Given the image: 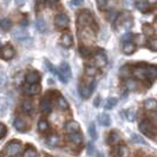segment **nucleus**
<instances>
[{"instance_id": "f257e3e1", "label": "nucleus", "mask_w": 157, "mask_h": 157, "mask_svg": "<svg viewBox=\"0 0 157 157\" xmlns=\"http://www.w3.org/2000/svg\"><path fill=\"white\" fill-rule=\"evenodd\" d=\"M21 150H23V145L17 141L10 142L7 145H6V154L10 157H17L21 154Z\"/></svg>"}, {"instance_id": "f03ea898", "label": "nucleus", "mask_w": 157, "mask_h": 157, "mask_svg": "<svg viewBox=\"0 0 157 157\" xmlns=\"http://www.w3.org/2000/svg\"><path fill=\"white\" fill-rule=\"evenodd\" d=\"M57 76L63 83H67L71 78V69L67 63H62L59 69L57 70Z\"/></svg>"}, {"instance_id": "7ed1b4c3", "label": "nucleus", "mask_w": 157, "mask_h": 157, "mask_svg": "<svg viewBox=\"0 0 157 157\" xmlns=\"http://www.w3.org/2000/svg\"><path fill=\"white\" fill-rule=\"evenodd\" d=\"M77 21H78L79 26H86L89 24L94 23V18L91 16V13L89 11H82L79 12L78 18H77Z\"/></svg>"}, {"instance_id": "20e7f679", "label": "nucleus", "mask_w": 157, "mask_h": 157, "mask_svg": "<svg viewBox=\"0 0 157 157\" xmlns=\"http://www.w3.org/2000/svg\"><path fill=\"white\" fill-rule=\"evenodd\" d=\"M140 130H141L143 134L145 135V136H149V137H152L154 140H155V128L150 124V122L148 121H143L140 123Z\"/></svg>"}, {"instance_id": "39448f33", "label": "nucleus", "mask_w": 157, "mask_h": 157, "mask_svg": "<svg viewBox=\"0 0 157 157\" xmlns=\"http://www.w3.org/2000/svg\"><path fill=\"white\" fill-rule=\"evenodd\" d=\"M14 55H16L14 48L11 46V45H6V46H4L0 50V57H1L2 59H5V60L12 59V58L14 57Z\"/></svg>"}, {"instance_id": "423d86ee", "label": "nucleus", "mask_w": 157, "mask_h": 157, "mask_svg": "<svg viewBox=\"0 0 157 157\" xmlns=\"http://www.w3.org/2000/svg\"><path fill=\"white\" fill-rule=\"evenodd\" d=\"M69 23H70L69 21V17L66 16L65 13H60V14H58L55 18V24L60 29H66L69 26Z\"/></svg>"}, {"instance_id": "0eeeda50", "label": "nucleus", "mask_w": 157, "mask_h": 157, "mask_svg": "<svg viewBox=\"0 0 157 157\" xmlns=\"http://www.w3.org/2000/svg\"><path fill=\"white\" fill-rule=\"evenodd\" d=\"M94 83H90L89 85H83L79 87V94L83 98H89L91 94L94 92Z\"/></svg>"}, {"instance_id": "6e6552de", "label": "nucleus", "mask_w": 157, "mask_h": 157, "mask_svg": "<svg viewBox=\"0 0 157 157\" xmlns=\"http://www.w3.org/2000/svg\"><path fill=\"white\" fill-rule=\"evenodd\" d=\"M106 56H105V53L103 52V51H98L96 55H94V63H96V65L98 66V67H103V66H105L106 65Z\"/></svg>"}, {"instance_id": "1a4fd4ad", "label": "nucleus", "mask_w": 157, "mask_h": 157, "mask_svg": "<svg viewBox=\"0 0 157 157\" xmlns=\"http://www.w3.org/2000/svg\"><path fill=\"white\" fill-rule=\"evenodd\" d=\"M40 79V75L37 71H30L27 75H26V83L33 85V84H38Z\"/></svg>"}, {"instance_id": "9d476101", "label": "nucleus", "mask_w": 157, "mask_h": 157, "mask_svg": "<svg viewBox=\"0 0 157 157\" xmlns=\"http://www.w3.org/2000/svg\"><path fill=\"white\" fill-rule=\"evenodd\" d=\"M79 129V123L76 121H69L66 124H65V130L69 132V134H78Z\"/></svg>"}, {"instance_id": "9b49d317", "label": "nucleus", "mask_w": 157, "mask_h": 157, "mask_svg": "<svg viewBox=\"0 0 157 157\" xmlns=\"http://www.w3.org/2000/svg\"><path fill=\"white\" fill-rule=\"evenodd\" d=\"M13 126L16 128V130L20 131V132L26 131V128H27L26 122H25L24 119H21V118H16V119H14V122H13Z\"/></svg>"}, {"instance_id": "f8f14e48", "label": "nucleus", "mask_w": 157, "mask_h": 157, "mask_svg": "<svg viewBox=\"0 0 157 157\" xmlns=\"http://www.w3.org/2000/svg\"><path fill=\"white\" fill-rule=\"evenodd\" d=\"M67 140H69L71 143H73V144H76V145H79V144L83 143L84 137H83V135H80V134H70L67 136Z\"/></svg>"}, {"instance_id": "ddd939ff", "label": "nucleus", "mask_w": 157, "mask_h": 157, "mask_svg": "<svg viewBox=\"0 0 157 157\" xmlns=\"http://www.w3.org/2000/svg\"><path fill=\"white\" fill-rule=\"evenodd\" d=\"M135 51H136V45H135L132 41H125L124 45H123V52L125 55H132Z\"/></svg>"}, {"instance_id": "4468645a", "label": "nucleus", "mask_w": 157, "mask_h": 157, "mask_svg": "<svg viewBox=\"0 0 157 157\" xmlns=\"http://www.w3.org/2000/svg\"><path fill=\"white\" fill-rule=\"evenodd\" d=\"M144 76H145V78H149L151 80H154V79H156L157 77V70L155 66H149L148 69H145L144 70Z\"/></svg>"}, {"instance_id": "2eb2a0df", "label": "nucleus", "mask_w": 157, "mask_h": 157, "mask_svg": "<svg viewBox=\"0 0 157 157\" xmlns=\"http://www.w3.org/2000/svg\"><path fill=\"white\" fill-rule=\"evenodd\" d=\"M60 41H62V45L65 47H71L72 44H73V39H72V37L69 33H64L63 36H62Z\"/></svg>"}, {"instance_id": "dca6fc26", "label": "nucleus", "mask_w": 157, "mask_h": 157, "mask_svg": "<svg viewBox=\"0 0 157 157\" xmlns=\"http://www.w3.org/2000/svg\"><path fill=\"white\" fill-rule=\"evenodd\" d=\"M144 108L149 111H156L157 109V102L152 98H149L147 101H144Z\"/></svg>"}, {"instance_id": "f3484780", "label": "nucleus", "mask_w": 157, "mask_h": 157, "mask_svg": "<svg viewBox=\"0 0 157 157\" xmlns=\"http://www.w3.org/2000/svg\"><path fill=\"white\" fill-rule=\"evenodd\" d=\"M121 142V137L117 132H110L109 136H108V143L110 145H116Z\"/></svg>"}, {"instance_id": "a211bd4d", "label": "nucleus", "mask_w": 157, "mask_h": 157, "mask_svg": "<svg viewBox=\"0 0 157 157\" xmlns=\"http://www.w3.org/2000/svg\"><path fill=\"white\" fill-rule=\"evenodd\" d=\"M52 109V106H51V102L48 101V99H43L41 103H40V110L41 112H44V113H48Z\"/></svg>"}, {"instance_id": "6ab92c4d", "label": "nucleus", "mask_w": 157, "mask_h": 157, "mask_svg": "<svg viewBox=\"0 0 157 157\" xmlns=\"http://www.w3.org/2000/svg\"><path fill=\"white\" fill-rule=\"evenodd\" d=\"M136 7L138 8L142 13H147V12L150 11V5L148 2H145V1H138L136 4Z\"/></svg>"}, {"instance_id": "aec40b11", "label": "nucleus", "mask_w": 157, "mask_h": 157, "mask_svg": "<svg viewBox=\"0 0 157 157\" xmlns=\"http://www.w3.org/2000/svg\"><path fill=\"white\" fill-rule=\"evenodd\" d=\"M40 85H38V84H33V85H30V86L27 87L26 90H25V92L27 94H37L40 92Z\"/></svg>"}, {"instance_id": "412c9836", "label": "nucleus", "mask_w": 157, "mask_h": 157, "mask_svg": "<svg viewBox=\"0 0 157 157\" xmlns=\"http://www.w3.org/2000/svg\"><path fill=\"white\" fill-rule=\"evenodd\" d=\"M99 123L104 126H109L111 123V119H110V116L109 115H106V113H102V115H99Z\"/></svg>"}, {"instance_id": "4be33fe9", "label": "nucleus", "mask_w": 157, "mask_h": 157, "mask_svg": "<svg viewBox=\"0 0 157 157\" xmlns=\"http://www.w3.org/2000/svg\"><path fill=\"white\" fill-rule=\"evenodd\" d=\"M59 141H60V138H59L57 135H51V136H48V138H47V143H48L51 147L58 145V144H59Z\"/></svg>"}, {"instance_id": "5701e85b", "label": "nucleus", "mask_w": 157, "mask_h": 157, "mask_svg": "<svg viewBox=\"0 0 157 157\" xmlns=\"http://www.w3.org/2000/svg\"><path fill=\"white\" fill-rule=\"evenodd\" d=\"M0 27L4 30V31H8L11 27H12V23H11V20L10 19H2V20H0Z\"/></svg>"}, {"instance_id": "b1692460", "label": "nucleus", "mask_w": 157, "mask_h": 157, "mask_svg": "<svg viewBox=\"0 0 157 157\" xmlns=\"http://www.w3.org/2000/svg\"><path fill=\"white\" fill-rule=\"evenodd\" d=\"M21 109H23L24 112H26V113H31L32 110H33V105H32V102L30 101H25L23 103V105H21Z\"/></svg>"}, {"instance_id": "393cba45", "label": "nucleus", "mask_w": 157, "mask_h": 157, "mask_svg": "<svg viewBox=\"0 0 157 157\" xmlns=\"http://www.w3.org/2000/svg\"><path fill=\"white\" fill-rule=\"evenodd\" d=\"M57 103H58V108L62 109V110H66L69 108V103L66 102V99L64 97H58Z\"/></svg>"}, {"instance_id": "a878e982", "label": "nucleus", "mask_w": 157, "mask_h": 157, "mask_svg": "<svg viewBox=\"0 0 157 157\" xmlns=\"http://www.w3.org/2000/svg\"><path fill=\"white\" fill-rule=\"evenodd\" d=\"M38 129H39L40 132H45L48 129V123H47L46 119H40L38 122Z\"/></svg>"}, {"instance_id": "bb28decb", "label": "nucleus", "mask_w": 157, "mask_h": 157, "mask_svg": "<svg viewBox=\"0 0 157 157\" xmlns=\"http://www.w3.org/2000/svg\"><path fill=\"white\" fill-rule=\"evenodd\" d=\"M117 98H109L108 101H106V103H105V109L106 110H111L112 108H115L116 106V104H117Z\"/></svg>"}, {"instance_id": "cd10ccee", "label": "nucleus", "mask_w": 157, "mask_h": 157, "mask_svg": "<svg viewBox=\"0 0 157 157\" xmlns=\"http://www.w3.org/2000/svg\"><path fill=\"white\" fill-rule=\"evenodd\" d=\"M118 155L119 157H128L129 156V150L125 145H121L118 147Z\"/></svg>"}, {"instance_id": "c85d7f7f", "label": "nucleus", "mask_w": 157, "mask_h": 157, "mask_svg": "<svg viewBox=\"0 0 157 157\" xmlns=\"http://www.w3.org/2000/svg\"><path fill=\"white\" fill-rule=\"evenodd\" d=\"M89 135H90V137H91L92 140H96L97 132H96V125H94V123H91V124L89 125Z\"/></svg>"}, {"instance_id": "c756f323", "label": "nucleus", "mask_w": 157, "mask_h": 157, "mask_svg": "<svg viewBox=\"0 0 157 157\" xmlns=\"http://www.w3.org/2000/svg\"><path fill=\"white\" fill-rule=\"evenodd\" d=\"M37 27L40 32H45L46 31V25H45V21L41 19V18H38L37 20Z\"/></svg>"}, {"instance_id": "7c9ffc66", "label": "nucleus", "mask_w": 157, "mask_h": 157, "mask_svg": "<svg viewBox=\"0 0 157 157\" xmlns=\"http://www.w3.org/2000/svg\"><path fill=\"white\" fill-rule=\"evenodd\" d=\"M125 85L129 90H136V89H137V82L134 80V79H129V80L126 82Z\"/></svg>"}, {"instance_id": "2f4dec72", "label": "nucleus", "mask_w": 157, "mask_h": 157, "mask_svg": "<svg viewBox=\"0 0 157 157\" xmlns=\"http://www.w3.org/2000/svg\"><path fill=\"white\" fill-rule=\"evenodd\" d=\"M144 70H145V69H136V70L134 71V75L137 78L144 79L145 78V76H144Z\"/></svg>"}, {"instance_id": "473e14b6", "label": "nucleus", "mask_w": 157, "mask_h": 157, "mask_svg": "<svg viewBox=\"0 0 157 157\" xmlns=\"http://www.w3.org/2000/svg\"><path fill=\"white\" fill-rule=\"evenodd\" d=\"M85 73L87 76H94L97 73V69L94 66H86L85 67Z\"/></svg>"}, {"instance_id": "72a5a7b5", "label": "nucleus", "mask_w": 157, "mask_h": 157, "mask_svg": "<svg viewBox=\"0 0 157 157\" xmlns=\"http://www.w3.org/2000/svg\"><path fill=\"white\" fill-rule=\"evenodd\" d=\"M24 157H37V151L34 149H32V148H29V149L25 151Z\"/></svg>"}, {"instance_id": "f704fd0d", "label": "nucleus", "mask_w": 157, "mask_h": 157, "mask_svg": "<svg viewBox=\"0 0 157 157\" xmlns=\"http://www.w3.org/2000/svg\"><path fill=\"white\" fill-rule=\"evenodd\" d=\"M132 142L134 143H140V144H147V142L138 135H132Z\"/></svg>"}, {"instance_id": "c9c22d12", "label": "nucleus", "mask_w": 157, "mask_h": 157, "mask_svg": "<svg viewBox=\"0 0 157 157\" xmlns=\"http://www.w3.org/2000/svg\"><path fill=\"white\" fill-rule=\"evenodd\" d=\"M45 65H46V67L48 69V71H50L51 73H53V75H57V69H56L55 66H53L52 64L50 63L48 60H45Z\"/></svg>"}, {"instance_id": "e433bc0d", "label": "nucleus", "mask_w": 157, "mask_h": 157, "mask_svg": "<svg viewBox=\"0 0 157 157\" xmlns=\"http://www.w3.org/2000/svg\"><path fill=\"white\" fill-rule=\"evenodd\" d=\"M143 32H144L147 36H151V34L154 33V30H152V27L149 26V25H143Z\"/></svg>"}, {"instance_id": "4c0bfd02", "label": "nucleus", "mask_w": 157, "mask_h": 157, "mask_svg": "<svg viewBox=\"0 0 157 157\" xmlns=\"http://www.w3.org/2000/svg\"><path fill=\"white\" fill-rule=\"evenodd\" d=\"M96 2H97V6H98L99 10H105L108 0H96Z\"/></svg>"}, {"instance_id": "58836bf2", "label": "nucleus", "mask_w": 157, "mask_h": 157, "mask_svg": "<svg viewBox=\"0 0 157 157\" xmlns=\"http://www.w3.org/2000/svg\"><path fill=\"white\" fill-rule=\"evenodd\" d=\"M135 118H136V116H135V112L134 111H131V110H128L126 111V119L128 121H135Z\"/></svg>"}, {"instance_id": "ea45409f", "label": "nucleus", "mask_w": 157, "mask_h": 157, "mask_svg": "<svg viewBox=\"0 0 157 157\" xmlns=\"http://www.w3.org/2000/svg\"><path fill=\"white\" fill-rule=\"evenodd\" d=\"M149 48L151 51H156L157 50V41L156 39H151L149 41Z\"/></svg>"}, {"instance_id": "a19ab883", "label": "nucleus", "mask_w": 157, "mask_h": 157, "mask_svg": "<svg viewBox=\"0 0 157 157\" xmlns=\"http://www.w3.org/2000/svg\"><path fill=\"white\" fill-rule=\"evenodd\" d=\"M6 135V126L0 123V138H2Z\"/></svg>"}, {"instance_id": "79ce46f5", "label": "nucleus", "mask_w": 157, "mask_h": 157, "mask_svg": "<svg viewBox=\"0 0 157 157\" xmlns=\"http://www.w3.org/2000/svg\"><path fill=\"white\" fill-rule=\"evenodd\" d=\"M80 55L83 56V57H87V56H90V51H89V48H86V47H82V48H80Z\"/></svg>"}, {"instance_id": "37998d69", "label": "nucleus", "mask_w": 157, "mask_h": 157, "mask_svg": "<svg viewBox=\"0 0 157 157\" xmlns=\"http://www.w3.org/2000/svg\"><path fill=\"white\" fill-rule=\"evenodd\" d=\"M94 145L90 142L89 144H87V155H92V152H94Z\"/></svg>"}, {"instance_id": "c03bdc74", "label": "nucleus", "mask_w": 157, "mask_h": 157, "mask_svg": "<svg viewBox=\"0 0 157 157\" xmlns=\"http://www.w3.org/2000/svg\"><path fill=\"white\" fill-rule=\"evenodd\" d=\"M58 1H59V0H46V4L50 6V7H53V6H55Z\"/></svg>"}, {"instance_id": "a18cd8bd", "label": "nucleus", "mask_w": 157, "mask_h": 157, "mask_svg": "<svg viewBox=\"0 0 157 157\" xmlns=\"http://www.w3.org/2000/svg\"><path fill=\"white\" fill-rule=\"evenodd\" d=\"M80 4H83V0H72L71 1V5L72 6H79Z\"/></svg>"}, {"instance_id": "49530a36", "label": "nucleus", "mask_w": 157, "mask_h": 157, "mask_svg": "<svg viewBox=\"0 0 157 157\" xmlns=\"http://www.w3.org/2000/svg\"><path fill=\"white\" fill-rule=\"evenodd\" d=\"M24 2H25V0H17V4H18L19 6H23Z\"/></svg>"}, {"instance_id": "de8ad7c7", "label": "nucleus", "mask_w": 157, "mask_h": 157, "mask_svg": "<svg viewBox=\"0 0 157 157\" xmlns=\"http://www.w3.org/2000/svg\"><path fill=\"white\" fill-rule=\"evenodd\" d=\"M21 25L23 26H27V19H23L21 20Z\"/></svg>"}, {"instance_id": "09e8293b", "label": "nucleus", "mask_w": 157, "mask_h": 157, "mask_svg": "<svg viewBox=\"0 0 157 157\" xmlns=\"http://www.w3.org/2000/svg\"><path fill=\"white\" fill-rule=\"evenodd\" d=\"M98 104H99V97H97L96 101H94V105H96V106H98Z\"/></svg>"}, {"instance_id": "8fccbe9b", "label": "nucleus", "mask_w": 157, "mask_h": 157, "mask_svg": "<svg viewBox=\"0 0 157 157\" xmlns=\"http://www.w3.org/2000/svg\"><path fill=\"white\" fill-rule=\"evenodd\" d=\"M156 1L157 0H148V4H149V5L150 4H156Z\"/></svg>"}, {"instance_id": "3c124183", "label": "nucleus", "mask_w": 157, "mask_h": 157, "mask_svg": "<svg viewBox=\"0 0 157 157\" xmlns=\"http://www.w3.org/2000/svg\"><path fill=\"white\" fill-rule=\"evenodd\" d=\"M97 157H104L102 152H97Z\"/></svg>"}]
</instances>
